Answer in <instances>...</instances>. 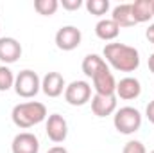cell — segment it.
<instances>
[{
  "label": "cell",
  "mask_w": 154,
  "mask_h": 153,
  "mask_svg": "<svg viewBox=\"0 0 154 153\" xmlns=\"http://www.w3.org/2000/svg\"><path fill=\"white\" fill-rule=\"evenodd\" d=\"M104 58L120 72H134L140 67V52L125 43H108L104 47Z\"/></svg>",
  "instance_id": "obj_1"
},
{
  "label": "cell",
  "mask_w": 154,
  "mask_h": 153,
  "mask_svg": "<svg viewBox=\"0 0 154 153\" xmlns=\"http://www.w3.org/2000/svg\"><path fill=\"white\" fill-rule=\"evenodd\" d=\"M11 119L18 128L27 130V128H32V126H36L41 121L47 119V108L43 103H38V101L20 103L13 108Z\"/></svg>",
  "instance_id": "obj_2"
},
{
  "label": "cell",
  "mask_w": 154,
  "mask_h": 153,
  "mask_svg": "<svg viewBox=\"0 0 154 153\" xmlns=\"http://www.w3.org/2000/svg\"><path fill=\"white\" fill-rule=\"evenodd\" d=\"M113 124H115L116 132H120L124 135H131V133L140 130L142 114L136 108H133V106H122V108H118L115 112Z\"/></svg>",
  "instance_id": "obj_3"
},
{
  "label": "cell",
  "mask_w": 154,
  "mask_h": 153,
  "mask_svg": "<svg viewBox=\"0 0 154 153\" xmlns=\"http://www.w3.org/2000/svg\"><path fill=\"white\" fill-rule=\"evenodd\" d=\"M39 90H41V79H39V76L34 70L25 69V70L18 72V76L14 77V92L20 97L31 99V97H34L38 94Z\"/></svg>",
  "instance_id": "obj_4"
},
{
  "label": "cell",
  "mask_w": 154,
  "mask_h": 153,
  "mask_svg": "<svg viewBox=\"0 0 154 153\" xmlns=\"http://www.w3.org/2000/svg\"><path fill=\"white\" fill-rule=\"evenodd\" d=\"M91 99V85L88 81H72L65 88V101L72 106H82Z\"/></svg>",
  "instance_id": "obj_5"
},
{
  "label": "cell",
  "mask_w": 154,
  "mask_h": 153,
  "mask_svg": "<svg viewBox=\"0 0 154 153\" xmlns=\"http://www.w3.org/2000/svg\"><path fill=\"white\" fill-rule=\"evenodd\" d=\"M81 29H77L75 25H63L57 33H56V45L61 50H74L81 45Z\"/></svg>",
  "instance_id": "obj_6"
},
{
  "label": "cell",
  "mask_w": 154,
  "mask_h": 153,
  "mask_svg": "<svg viewBox=\"0 0 154 153\" xmlns=\"http://www.w3.org/2000/svg\"><path fill=\"white\" fill-rule=\"evenodd\" d=\"M45 132H47V137L52 142H63L66 139V135H68V122H66V119L63 115L52 114L47 119Z\"/></svg>",
  "instance_id": "obj_7"
},
{
  "label": "cell",
  "mask_w": 154,
  "mask_h": 153,
  "mask_svg": "<svg viewBox=\"0 0 154 153\" xmlns=\"http://www.w3.org/2000/svg\"><path fill=\"white\" fill-rule=\"evenodd\" d=\"M11 151L13 153H38L39 151V141L38 137L31 132H22L18 133L13 142H11Z\"/></svg>",
  "instance_id": "obj_8"
},
{
  "label": "cell",
  "mask_w": 154,
  "mask_h": 153,
  "mask_svg": "<svg viewBox=\"0 0 154 153\" xmlns=\"http://www.w3.org/2000/svg\"><path fill=\"white\" fill-rule=\"evenodd\" d=\"M22 56V45L16 38H11V36H4L0 38V61L9 65V63H14L18 61Z\"/></svg>",
  "instance_id": "obj_9"
},
{
  "label": "cell",
  "mask_w": 154,
  "mask_h": 153,
  "mask_svg": "<svg viewBox=\"0 0 154 153\" xmlns=\"http://www.w3.org/2000/svg\"><path fill=\"white\" fill-rule=\"evenodd\" d=\"M142 94V85L136 77H122L118 83H116V97L124 99V101H131V99H136L140 97Z\"/></svg>",
  "instance_id": "obj_10"
},
{
  "label": "cell",
  "mask_w": 154,
  "mask_h": 153,
  "mask_svg": "<svg viewBox=\"0 0 154 153\" xmlns=\"http://www.w3.org/2000/svg\"><path fill=\"white\" fill-rule=\"evenodd\" d=\"M65 88H66L65 77L59 72H47L45 77L41 79V90L48 97H59L65 92Z\"/></svg>",
  "instance_id": "obj_11"
},
{
  "label": "cell",
  "mask_w": 154,
  "mask_h": 153,
  "mask_svg": "<svg viewBox=\"0 0 154 153\" xmlns=\"http://www.w3.org/2000/svg\"><path fill=\"white\" fill-rule=\"evenodd\" d=\"M91 83H93L95 94H99V96H115L116 94V81L115 76L109 72V69L97 74L91 79Z\"/></svg>",
  "instance_id": "obj_12"
},
{
  "label": "cell",
  "mask_w": 154,
  "mask_h": 153,
  "mask_svg": "<svg viewBox=\"0 0 154 153\" xmlns=\"http://www.w3.org/2000/svg\"><path fill=\"white\" fill-rule=\"evenodd\" d=\"M91 112L97 117H108L116 112V96H99L91 97Z\"/></svg>",
  "instance_id": "obj_13"
},
{
  "label": "cell",
  "mask_w": 154,
  "mask_h": 153,
  "mask_svg": "<svg viewBox=\"0 0 154 153\" xmlns=\"http://www.w3.org/2000/svg\"><path fill=\"white\" fill-rule=\"evenodd\" d=\"M102 70H108V63H106L104 58H100L99 54H88V56H84V60H82V72H84V76L93 79L97 74H100Z\"/></svg>",
  "instance_id": "obj_14"
},
{
  "label": "cell",
  "mask_w": 154,
  "mask_h": 153,
  "mask_svg": "<svg viewBox=\"0 0 154 153\" xmlns=\"http://www.w3.org/2000/svg\"><path fill=\"white\" fill-rule=\"evenodd\" d=\"M111 20L115 22L118 27H133V25H136L131 4H120V5H116L115 9H113V13H111Z\"/></svg>",
  "instance_id": "obj_15"
},
{
  "label": "cell",
  "mask_w": 154,
  "mask_h": 153,
  "mask_svg": "<svg viewBox=\"0 0 154 153\" xmlns=\"http://www.w3.org/2000/svg\"><path fill=\"white\" fill-rule=\"evenodd\" d=\"M118 33H120V27L116 25L111 18H102V20H99L97 25H95V34L100 40H104V41L115 40L116 36H118Z\"/></svg>",
  "instance_id": "obj_16"
},
{
  "label": "cell",
  "mask_w": 154,
  "mask_h": 153,
  "mask_svg": "<svg viewBox=\"0 0 154 153\" xmlns=\"http://www.w3.org/2000/svg\"><path fill=\"white\" fill-rule=\"evenodd\" d=\"M131 9L136 24H143L152 18V0H136L131 4Z\"/></svg>",
  "instance_id": "obj_17"
},
{
  "label": "cell",
  "mask_w": 154,
  "mask_h": 153,
  "mask_svg": "<svg viewBox=\"0 0 154 153\" xmlns=\"http://www.w3.org/2000/svg\"><path fill=\"white\" fill-rule=\"evenodd\" d=\"M59 7L57 0H34V9L41 16H52Z\"/></svg>",
  "instance_id": "obj_18"
},
{
  "label": "cell",
  "mask_w": 154,
  "mask_h": 153,
  "mask_svg": "<svg viewBox=\"0 0 154 153\" xmlns=\"http://www.w3.org/2000/svg\"><path fill=\"white\" fill-rule=\"evenodd\" d=\"M86 9H88L90 15L102 16V15H106L109 11V0H88Z\"/></svg>",
  "instance_id": "obj_19"
},
{
  "label": "cell",
  "mask_w": 154,
  "mask_h": 153,
  "mask_svg": "<svg viewBox=\"0 0 154 153\" xmlns=\"http://www.w3.org/2000/svg\"><path fill=\"white\" fill-rule=\"evenodd\" d=\"M11 86H14V74L9 67L0 65V92L9 90Z\"/></svg>",
  "instance_id": "obj_20"
},
{
  "label": "cell",
  "mask_w": 154,
  "mask_h": 153,
  "mask_svg": "<svg viewBox=\"0 0 154 153\" xmlns=\"http://www.w3.org/2000/svg\"><path fill=\"white\" fill-rule=\"evenodd\" d=\"M122 153H147V150L140 141H129V142H125Z\"/></svg>",
  "instance_id": "obj_21"
},
{
  "label": "cell",
  "mask_w": 154,
  "mask_h": 153,
  "mask_svg": "<svg viewBox=\"0 0 154 153\" xmlns=\"http://www.w3.org/2000/svg\"><path fill=\"white\" fill-rule=\"evenodd\" d=\"M61 5L66 11H77L82 5V0H61Z\"/></svg>",
  "instance_id": "obj_22"
},
{
  "label": "cell",
  "mask_w": 154,
  "mask_h": 153,
  "mask_svg": "<svg viewBox=\"0 0 154 153\" xmlns=\"http://www.w3.org/2000/svg\"><path fill=\"white\" fill-rule=\"evenodd\" d=\"M145 117L149 119V122L154 124V99L149 101V105H147V108H145Z\"/></svg>",
  "instance_id": "obj_23"
},
{
  "label": "cell",
  "mask_w": 154,
  "mask_h": 153,
  "mask_svg": "<svg viewBox=\"0 0 154 153\" xmlns=\"http://www.w3.org/2000/svg\"><path fill=\"white\" fill-rule=\"evenodd\" d=\"M47 153H68V150L65 146H52Z\"/></svg>",
  "instance_id": "obj_24"
},
{
  "label": "cell",
  "mask_w": 154,
  "mask_h": 153,
  "mask_svg": "<svg viewBox=\"0 0 154 153\" xmlns=\"http://www.w3.org/2000/svg\"><path fill=\"white\" fill-rule=\"evenodd\" d=\"M145 36H147V40H149L151 43H154V24L149 25V29L145 31Z\"/></svg>",
  "instance_id": "obj_25"
},
{
  "label": "cell",
  "mask_w": 154,
  "mask_h": 153,
  "mask_svg": "<svg viewBox=\"0 0 154 153\" xmlns=\"http://www.w3.org/2000/svg\"><path fill=\"white\" fill-rule=\"evenodd\" d=\"M149 70L154 74V54H151V56H149Z\"/></svg>",
  "instance_id": "obj_26"
},
{
  "label": "cell",
  "mask_w": 154,
  "mask_h": 153,
  "mask_svg": "<svg viewBox=\"0 0 154 153\" xmlns=\"http://www.w3.org/2000/svg\"><path fill=\"white\" fill-rule=\"evenodd\" d=\"M152 16H154V0H152Z\"/></svg>",
  "instance_id": "obj_27"
},
{
  "label": "cell",
  "mask_w": 154,
  "mask_h": 153,
  "mask_svg": "<svg viewBox=\"0 0 154 153\" xmlns=\"http://www.w3.org/2000/svg\"><path fill=\"white\" fill-rule=\"evenodd\" d=\"M151 153H154V150H152V151H151Z\"/></svg>",
  "instance_id": "obj_28"
}]
</instances>
